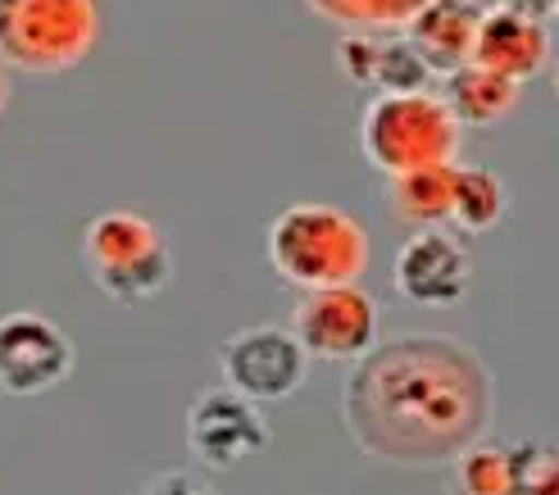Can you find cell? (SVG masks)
Wrapping results in <instances>:
<instances>
[{
  "mask_svg": "<svg viewBox=\"0 0 559 495\" xmlns=\"http://www.w3.org/2000/svg\"><path fill=\"white\" fill-rule=\"evenodd\" d=\"M342 419L369 459L437 469L491 432L496 377L483 354L455 337L373 341L342 387Z\"/></svg>",
  "mask_w": 559,
  "mask_h": 495,
  "instance_id": "6da1fadb",
  "label": "cell"
},
{
  "mask_svg": "<svg viewBox=\"0 0 559 495\" xmlns=\"http://www.w3.org/2000/svg\"><path fill=\"white\" fill-rule=\"evenodd\" d=\"M269 264L300 291L359 282L369 268V232L337 205H292L269 224Z\"/></svg>",
  "mask_w": 559,
  "mask_h": 495,
  "instance_id": "7a4b0ae2",
  "label": "cell"
},
{
  "mask_svg": "<svg viewBox=\"0 0 559 495\" xmlns=\"http://www.w3.org/2000/svg\"><path fill=\"white\" fill-rule=\"evenodd\" d=\"M82 268L115 305H146L174 282V251L146 214L105 209L82 232Z\"/></svg>",
  "mask_w": 559,
  "mask_h": 495,
  "instance_id": "3957f363",
  "label": "cell"
},
{
  "mask_svg": "<svg viewBox=\"0 0 559 495\" xmlns=\"http://www.w3.org/2000/svg\"><path fill=\"white\" fill-rule=\"evenodd\" d=\"M100 41L96 0H0V64L55 77L87 64Z\"/></svg>",
  "mask_w": 559,
  "mask_h": 495,
  "instance_id": "277c9868",
  "label": "cell"
},
{
  "mask_svg": "<svg viewBox=\"0 0 559 495\" xmlns=\"http://www.w3.org/2000/svg\"><path fill=\"white\" fill-rule=\"evenodd\" d=\"M460 136L464 128L432 92L373 96L365 119H359V150L382 178L432 169V164H455Z\"/></svg>",
  "mask_w": 559,
  "mask_h": 495,
  "instance_id": "5b68a950",
  "label": "cell"
},
{
  "mask_svg": "<svg viewBox=\"0 0 559 495\" xmlns=\"http://www.w3.org/2000/svg\"><path fill=\"white\" fill-rule=\"evenodd\" d=\"M218 373L233 391H241L255 405L292 400L305 377H310V350L296 341V333H283L273 323L241 327L218 346Z\"/></svg>",
  "mask_w": 559,
  "mask_h": 495,
  "instance_id": "8992f818",
  "label": "cell"
},
{
  "mask_svg": "<svg viewBox=\"0 0 559 495\" xmlns=\"http://www.w3.org/2000/svg\"><path fill=\"white\" fill-rule=\"evenodd\" d=\"M292 333L310 360L355 364L378 341V305L359 282L310 287L292 314Z\"/></svg>",
  "mask_w": 559,
  "mask_h": 495,
  "instance_id": "52a82bcc",
  "label": "cell"
},
{
  "mask_svg": "<svg viewBox=\"0 0 559 495\" xmlns=\"http://www.w3.org/2000/svg\"><path fill=\"white\" fill-rule=\"evenodd\" d=\"M269 442H273V427L264 419V409L255 400H246L241 391H233L228 382L201 391L187 409V446L195 463H205L214 473L264 455Z\"/></svg>",
  "mask_w": 559,
  "mask_h": 495,
  "instance_id": "ba28073f",
  "label": "cell"
},
{
  "mask_svg": "<svg viewBox=\"0 0 559 495\" xmlns=\"http://www.w3.org/2000/svg\"><path fill=\"white\" fill-rule=\"evenodd\" d=\"M73 341L46 314L19 310L0 318V396L33 400L55 391L73 373Z\"/></svg>",
  "mask_w": 559,
  "mask_h": 495,
  "instance_id": "9c48e42d",
  "label": "cell"
},
{
  "mask_svg": "<svg viewBox=\"0 0 559 495\" xmlns=\"http://www.w3.org/2000/svg\"><path fill=\"white\" fill-rule=\"evenodd\" d=\"M391 282L409 300V305L424 310H451L464 300L468 282H473V259L464 251V241L445 228H418L391 264Z\"/></svg>",
  "mask_w": 559,
  "mask_h": 495,
  "instance_id": "30bf717a",
  "label": "cell"
},
{
  "mask_svg": "<svg viewBox=\"0 0 559 495\" xmlns=\"http://www.w3.org/2000/svg\"><path fill=\"white\" fill-rule=\"evenodd\" d=\"M468 64H483L500 77L519 82V87H527V82L550 69V27L537 19L510 14V10H483Z\"/></svg>",
  "mask_w": 559,
  "mask_h": 495,
  "instance_id": "8fae6325",
  "label": "cell"
},
{
  "mask_svg": "<svg viewBox=\"0 0 559 495\" xmlns=\"http://www.w3.org/2000/svg\"><path fill=\"white\" fill-rule=\"evenodd\" d=\"M478 23H483V10L473 5V0H428V5L405 23V41L418 50V60L432 73H451L473 60Z\"/></svg>",
  "mask_w": 559,
  "mask_h": 495,
  "instance_id": "7c38bea8",
  "label": "cell"
},
{
  "mask_svg": "<svg viewBox=\"0 0 559 495\" xmlns=\"http://www.w3.org/2000/svg\"><path fill=\"white\" fill-rule=\"evenodd\" d=\"M445 109L455 114L460 128H491L500 119H510L519 100H523V87L510 77H500L483 64H460L445 73V92H441Z\"/></svg>",
  "mask_w": 559,
  "mask_h": 495,
  "instance_id": "4fadbf2b",
  "label": "cell"
},
{
  "mask_svg": "<svg viewBox=\"0 0 559 495\" xmlns=\"http://www.w3.org/2000/svg\"><path fill=\"white\" fill-rule=\"evenodd\" d=\"M460 164V159H455ZM455 164H432V169H409L386 178V209L401 228H445L451 218V186H455Z\"/></svg>",
  "mask_w": 559,
  "mask_h": 495,
  "instance_id": "5bb4252c",
  "label": "cell"
},
{
  "mask_svg": "<svg viewBox=\"0 0 559 495\" xmlns=\"http://www.w3.org/2000/svg\"><path fill=\"white\" fill-rule=\"evenodd\" d=\"M506 182H500L491 169H478V164H455V186H451V218L445 228H455L464 237L491 232L500 218H506Z\"/></svg>",
  "mask_w": 559,
  "mask_h": 495,
  "instance_id": "9a60e30c",
  "label": "cell"
},
{
  "mask_svg": "<svg viewBox=\"0 0 559 495\" xmlns=\"http://www.w3.org/2000/svg\"><path fill=\"white\" fill-rule=\"evenodd\" d=\"M432 69L418 60V50L405 37H373V60H369V87L378 96H409L428 92Z\"/></svg>",
  "mask_w": 559,
  "mask_h": 495,
  "instance_id": "2e32d148",
  "label": "cell"
},
{
  "mask_svg": "<svg viewBox=\"0 0 559 495\" xmlns=\"http://www.w3.org/2000/svg\"><path fill=\"white\" fill-rule=\"evenodd\" d=\"M305 5L350 33H391V27H405L428 0H305Z\"/></svg>",
  "mask_w": 559,
  "mask_h": 495,
  "instance_id": "e0dca14e",
  "label": "cell"
},
{
  "mask_svg": "<svg viewBox=\"0 0 559 495\" xmlns=\"http://www.w3.org/2000/svg\"><path fill=\"white\" fill-rule=\"evenodd\" d=\"M455 486L468 495H510V446H491L487 436L460 450L455 459Z\"/></svg>",
  "mask_w": 559,
  "mask_h": 495,
  "instance_id": "ac0fdd59",
  "label": "cell"
},
{
  "mask_svg": "<svg viewBox=\"0 0 559 495\" xmlns=\"http://www.w3.org/2000/svg\"><path fill=\"white\" fill-rule=\"evenodd\" d=\"M559 482V459L550 442H519L510 446V491L542 495Z\"/></svg>",
  "mask_w": 559,
  "mask_h": 495,
  "instance_id": "d6986e66",
  "label": "cell"
},
{
  "mask_svg": "<svg viewBox=\"0 0 559 495\" xmlns=\"http://www.w3.org/2000/svg\"><path fill=\"white\" fill-rule=\"evenodd\" d=\"M142 491H182V495H205L210 482L201 473H187V469H174V473H155Z\"/></svg>",
  "mask_w": 559,
  "mask_h": 495,
  "instance_id": "ffe728a7",
  "label": "cell"
},
{
  "mask_svg": "<svg viewBox=\"0 0 559 495\" xmlns=\"http://www.w3.org/2000/svg\"><path fill=\"white\" fill-rule=\"evenodd\" d=\"M559 0H500L496 10H510V14H523V19H537V23H550Z\"/></svg>",
  "mask_w": 559,
  "mask_h": 495,
  "instance_id": "44dd1931",
  "label": "cell"
},
{
  "mask_svg": "<svg viewBox=\"0 0 559 495\" xmlns=\"http://www.w3.org/2000/svg\"><path fill=\"white\" fill-rule=\"evenodd\" d=\"M5 105H10V77H5V64H0V119H5Z\"/></svg>",
  "mask_w": 559,
  "mask_h": 495,
  "instance_id": "7402d4cb",
  "label": "cell"
}]
</instances>
